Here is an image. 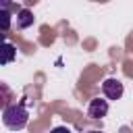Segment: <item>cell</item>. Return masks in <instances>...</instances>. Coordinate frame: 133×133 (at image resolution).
<instances>
[{
	"label": "cell",
	"instance_id": "cell-4",
	"mask_svg": "<svg viewBox=\"0 0 133 133\" xmlns=\"http://www.w3.org/2000/svg\"><path fill=\"white\" fill-rule=\"evenodd\" d=\"M17 58V48L8 42H0V64H8Z\"/></svg>",
	"mask_w": 133,
	"mask_h": 133
},
{
	"label": "cell",
	"instance_id": "cell-5",
	"mask_svg": "<svg viewBox=\"0 0 133 133\" xmlns=\"http://www.w3.org/2000/svg\"><path fill=\"white\" fill-rule=\"evenodd\" d=\"M33 25V12L27 8H21L17 12V29H27Z\"/></svg>",
	"mask_w": 133,
	"mask_h": 133
},
{
	"label": "cell",
	"instance_id": "cell-10",
	"mask_svg": "<svg viewBox=\"0 0 133 133\" xmlns=\"http://www.w3.org/2000/svg\"><path fill=\"white\" fill-rule=\"evenodd\" d=\"M0 42H4V33H0Z\"/></svg>",
	"mask_w": 133,
	"mask_h": 133
},
{
	"label": "cell",
	"instance_id": "cell-7",
	"mask_svg": "<svg viewBox=\"0 0 133 133\" xmlns=\"http://www.w3.org/2000/svg\"><path fill=\"white\" fill-rule=\"evenodd\" d=\"M12 27V15L8 8H0V31H8Z\"/></svg>",
	"mask_w": 133,
	"mask_h": 133
},
{
	"label": "cell",
	"instance_id": "cell-9",
	"mask_svg": "<svg viewBox=\"0 0 133 133\" xmlns=\"http://www.w3.org/2000/svg\"><path fill=\"white\" fill-rule=\"evenodd\" d=\"M12 4V0H0V8H8Z\"/></svg>",
	"mask_w": 133,
	"mask_h": 133
},
{
	"label": "cell",
	"instance_id": "cell-8",
	"mask_svg": "<svg viewBox=\"0 0 133 133\" xmlns=\"http://www.w3.org/2000/svg\"><path fill=\"white\" fill-rule=\"evenodd\" d=\"M50 133H71V129L69 127H54Z\"/></svg>",
	"mask_w": 133,
	"mask_h": 133
},
{
	"label": "cell",
	"instance_id": "cell-2",
	"mask_svg": "<svg viewBox=\"0 0 133 133\" xmlns=\"http://www.w3.org/2000/svg\"><path fill=\"white\" fill-rule=\"evenodd\" d=\"M102 91H104V96H106L108 100H118V98H123L125 87H123V81H121V79L110 77V79H106V81L102 83Z\"/></svg>",
	"mask_w": 133,
	"mask_h": 133
},
{
	"label": "cell",
	"instance_id": "cell-1",
	"mask_svg": "<svg viewBox=\"0 0 133 133\" xmlns=\"http://www.w3.org/2000/svg\"><path fill=\"white\" fill-rule=\"evenodd\" d=\"M2 123L10 131H21L29 123V112H27V108L23 104H8L2 110Z\"/></svg>",
	"mask_w": 133,
	"mask_h": 133
},
{
	"label": "cell",
	"instance_id": "cell-3",
	"mask_svg": "<svg viewBox=\"0 0 133 133\" xmlns=\"http://www.w3.org/2000/svg\"><path fill=\"white\" fill-rule=\"evenodd\" d=\"M106 114H108V100H102V98L89 100V106H87V116L89 118H102Z\"/></svg>",
	"mask_w": 133,
	"mask_h": 133
},
{
	"label": "cell",
	"instance_id": "cell-6",
	"mask_svg": "<svg viewBox=\"0 0 133 133\" xmlns=\"http://www.w3.org/2000/svg\"><path fill=\"white\" fill-rule=\"evenodd\" d=\"M10 100H12V91H10V87H8L6 83L0 81V110H4V108L10 104Z\"/></svg>",
	"mask_w": 133,
	"mask_h": 133
},
{
	"label": "cell",
	"instance_id": "cell-11",
	"mask_svg": "<svg viewBox=\"0 0 133 133\" xmlns=\"http://www.w3.org/2000/svg\"><path fill=\"white\" fill-rule=\"evenodd\" d=\"M89 133H102V131H89Z\"/></svg>",
	"mask_w": 133,
	"mask_h": 133
}]
</instances>
